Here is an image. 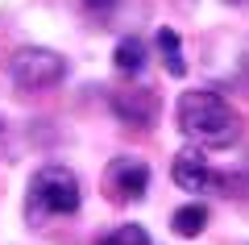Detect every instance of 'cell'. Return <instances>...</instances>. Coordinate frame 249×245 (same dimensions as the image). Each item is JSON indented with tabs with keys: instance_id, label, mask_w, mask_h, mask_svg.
Listing matches in <instances>:
<instances>
[{
	"instance_id": "cell-1",
	"label": "cell",
	"mask_w": 249,
	"mask_h": 245,
	"mask_svg": "<svg viewBox=\"0 0 249 245\" xmlns=\"http://www.w3.org/2000/svg\"><path fill=\"white\" fill-rule=\"evenodd\" d=\"M178 129H183V137H191L196 146H208V150H224L241 137L237 113L208 88L178 96Z\"/></svg>"
},
{
	"instance_id": "cell-2",
	"label": "cell",
	"mask_w": 249,
	"mask_h": 245,
	"mask_svg": "<svg viewBox=\"0 0 249 245\" xmlns=\"http://www.w3.org/2000/svg\"><path fill=\"white\" fill-rule=\"evenodd\" d=\"M79 200H83L79 179L67 167H42L29 179V204L50 212V216H71V212H79Z\"/></svg>"
},
{
	"instance_id": "cell-3",
	"label": "cell",
	"mask_w": 249,
	"mask_h": 245,
	"mask_svg": "<svg viewBox=\"0 0 249 245\" xmlns=\"http://www.w3.org/2000/svg\"><path fill=\"white\" fill-rule=\"evenodd\" d=\"M9 75L21 92H46L54 83H62L67 75V58L58 50H46V46H21L9 58Z\"/></svg>"
},
{
	"instance_id": "cell-4",
	"label": "cell",
	"mask_w": 249,
	"mask_h": 245,
	"mask_svg": "<svg viewBox=\"0 0 249 245\" xmlns=\"http://www.w3.org/2000/svg\"><path fill=\"white\" fill-rule=\"evenodd\" d=\"M145 187H150V167H145L142 158L121 154V158L108 162V170H104V195H108V200L133 204V200L145 195Z\"/></svg>"
},
{
	"instance_id": "cell-5",
	"label": "cell",
	"mask_w": 249,
	"mask_h": 245,
	"mask_svg": "<svg viewBox=\"0 0 249 245\" xmlns=\"http://www.w3.org/2000/svg\"><path fill=\"white\" fill-rule=\"evenodd\" d=\"M170 179H175L183 191H196V195L216 191V187H220V175L208 167L204 158H196V154H178L175 162H170Z\"/></svg>"
},
{
	"instance_id": "cell-6",
	"label": "cell",
	"mask_w": 249,
	"mask_h": 245,
	"mask_svg": "<svg viewBox=\"0 0 249 245\" xmlns=\"http://www.w3.org/2000/svg\"><path fill=\"white\" fill-rule=\"evenodd\" d=\"M112 113L133 129H150L158 121V96L154 92H116L112 96Z\"/></svg>"
},
{
	"instance_id": "cell-7",
	"label": "cell",
	"mask_w": 249,
	"mask_h": 245,
	"mask_svg": "<svg viewBox=\"0 0 249 245\" xmlns=\"http://www.w3.org/2000/svg\"><path fill=\"white\" fill-rule=\"evenodd\" d=\"M158 54H162V67L170 71V75H187V62H183V42H178V34L170 25L158 29Z\"/></svg>"
},
{
	"instance_id": "cell-8",
	"label": "cell",
	"mask_w": 249,
	"mask_h": 245,
	"mask_svg": "<svg viewBox=\"0 0 249 245\" xmlns=\"http://www.w3.org/2000/svg\"><path fill=\"white\" fill-rule=\"evenodd\" d=\"M112 62H116L121 75H142V71H145V46H142V38H121Z\"/></svg>"
},
{
	"instance_id": "cell-9",
	"label": "cell",
	"mask_w": 249,
	"mask_h": 245,
	"mask_svg": "<svg viewBox=\"0 0 249 245\" xmlns=\"http://www.w3.org/2000/svg\"><path fill=\"white\" fill-rule=\"evenodd\" d=\"M170 225H175L178 237H199V228L208 225V204H187V208H178L170 216Z\"/></svg>"
},
{
	"instance_id": "cell-10",
	"label": "cell",
	"mask_w": 249,
	"mask_h": 245,
	"mask_svg": "<svg viewBox=\"0 0 249 245\" xmlns=\"http://www.w3.org/2000/svg\"><path fill=\"white\" fill-rule=\"evenodd\" d=\"M96 245H150V233H145L142 225H121V228H116V233L100 237Z\"/></svg>"
},
{
	"instance_id": "cell-11",
	"label": "cell",
	"mask_w": 249,
	"mask_h": 245,
	"mask_svg": "<svg viewBox=\"0 0 249 245\" xmlns=\"http://www.w3.org/2000/svg\"><path fill=\"white\" fill-rule=\"evenodd\" d=\"M79 4H83L88 13H112V4H116V0H79Z\"/></svg>"
}]
</instances>
